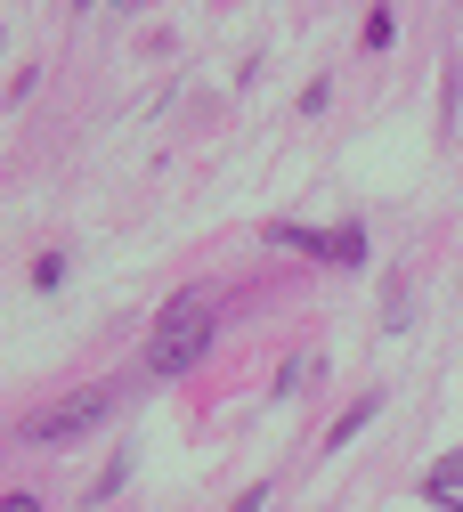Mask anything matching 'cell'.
<instances>
[{"label": "cell", "mask_w": 463, "mask_h": 512, "mask_svg": "<svg viewBox=\"0 0 463 512\" xmlns=\"http://www.w3.org/2000/svg\"><path fill=\"white\" fill-rule=\"evenodd\" d=\"M114 382H98V391H74V399H57V407H41L33 423H25V439L33 447H57V439H82V431H98L106 415H114Z\"/></svg>", "instance_id": "obj_2"}, {"label": "cell", "mask_w": 463, "mask_h": 512, "mask_svg": "<svg viewBox=\"0 0 463 512\" xmlns=\"http://www.w3.org/2000/svg\"><path fill=\"white\" fill-rule=\"evenodd\" d=\"M228 512H269V488H244V496H236Z\"/></svg>", "instance_id": "obj_8"}, {"label": "cell", "mask_w": 463, "mask_h": 512, "mask_svg": "<svg viewBox=\"0 0 463 512\" xmlns=\"http://www.w3.org/2000/svg\"><path fill=\"white\" fill-rule=\"evenodd\" d=\"M122 480H130V456H114V464H106V472H98V488H90V496H98V504H106V496H114V488H122Z\"/></svg>", "instance_id": "obj_7"}, {"label": "cell", "mask_w": 463, "mask_h": 512, "mask_svg": "<svg viewBox=\"0 0 463 512\" xmlns=\"http://www.w3.org/2000/svg\"><path fill=\"white\" fill-rule=\"evenodd\" d=\"M374 415H382V391H366V399H358V407H350V415H342L334 431H325V447H350V439H358V431H366Z\"/></svg>", "instance_id": "obj_4"}, {"label": "cell", "mask_w": 463, "mask_h": 512, "mask_svg": "<svg viewBox=\"0 0 463 512\" xmlns=\"http://www.w3.org/2000/svg\"><path fill=\"white\" fill-rule=\"evenodd\" d=\"M0 512H41V504H33L25 488H17V496H0Z\"/></svg>", "instance_id": "obj_9"}, {"label": "cell", "mask_w": 463, "mask_h": 512, "mask_svg": "<svg viewBox=\"0 0 463 512\" xmlns=\"http://www.w3.org/2000/svg\"><path fill=\"white\" fill-rule=\"evenodd\" d=\"M204 342H212V301L204 293H179L163 317H155V334H147V374L171 382L187 366H204Z\"/></svg>", "instance_id": "obj_1"}, {"label": "cell", "mask_w": 463, "mask_h": 512, "mask_svg": "<svg viewBox=\"0 0 463 512\" xmlns=\"http://www.w3.org/2000/svg\"><path fill=\"white\" fill-rule=\"evenodd\" d=\"M325 261L334 269H366V228H334L325 236Z\"/></svg>", "instance_id": "obj_5"}, {"label": "cell", "mask_w": 463, "mask_h": 512, "mask_svg": "<svg viewBox=\"0 0 463 512\" xmlns=\"http://www.w3.org/2000/svg\"><path fill=\"white\" fill-rule=\"evenodd\" d=\"M423 488H431V504H439V512H463V447L431 464V480H423Z\"/></svg>", "instance_id": "obj_3"}, {"label": "cell", "mask_w": 463, "mask_h": 512, "mask_svg": "<svg viewBox=\"0 0 463 512\" xmlns=\"http://www.w3.org/2000/svg\"><path fill=\"white\" fill-rule=\"evenodd\" d=\"M106 9H139V0H106Z\"/></svg>", "instance_id": "obj_10"}, {"label": "cell", "mask_w": 463, "mask_h": 512, "mask_svg": "<svg viewBox=\"0 0 463 512\" xmlns=\"http://www.w3.org/2000/svg\"><path fill=\"white\" fill-rule=\"evenodd\" d=\"M390 33H399V17L374 9V17H366V49H390Z\"/></svg>", "instance_id": "obj_6"}]
</instances>
